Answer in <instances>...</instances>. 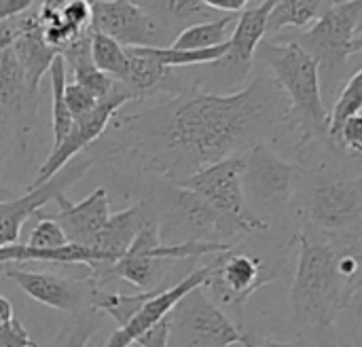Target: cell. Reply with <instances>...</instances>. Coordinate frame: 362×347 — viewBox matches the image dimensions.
Here are the masks:
<instances>
[{
    "label": "cell",
    "instance_id": "1",
    "mask_svg": "<svg viewBox=\"0 0 362 347\" xmlns=\"http://www.w3.org/2000/svg\"><path fill=\"white\" fill-rule=\"evenodd\" d=\"M136 104L121 108L87 153L163 184L297 134L291 104L269 74L231 93L180 85L172 74L161 91Z\"/></svg>",
    "mask_w": 362,
    "mask_h": 347
},
{
    "label": "cell",
    "instance_id": "2",
    "mask_svg": "<svg viewBox=\"0 0 362 347\" xmlns=\"http://www.w3.org/2000/svg\"><path fill=\"white\" fill-rule=\"evenodd\" d=\"M299 257L291 290V307L303 327H333L335 318L358 303L361 284H350L337 271V246L333 240L297 235Z\"/></svg>",
    "mask_w": 362,
    "mask_h": 347
},
{
    "label": "cell",
    "instance_id": "3",
    "mask_svg": "<svg viewBox=\"0 0 362 347\" xmlns=\"http://www.w3.org/2000/svg\"><path fill=\"white\" fill-rule=\"evenodd\" d=\"M257 53L291 104L297 121L299 146L327 138L329 112L322 102L318 61L295 40L276 42L272 38H263Z\"/></svg>",
    "mask_w": 362,
    "mask_h": 347
},
{
    "label": "cell",
    "instance_id": "4",
    "mask_svg": "<svg viewBox=\"0 0 362 347\" xmlns=\"http://www.w3.org/2000/svg\"><path fill=\"white\" fill-rule=\"evenodd\" d=\"M157 212L159 240L161 244H185V242H218L233 244L242 235L238 227L216 214L199 195L180 189L176 184L157 182L151 195Z\"/></svg>",
    "mask_w": 362,
    "mask_h": 347
},
{
    "label": "cell",
    "instance_id": "5",
    "mask_svg": "<svg viewBox=\"0 0 362 347\" xmlns=\"http://www.w3.org/2000/svg\"><path fill=\"white\" fill-rule=\"evenodd\" d=\"M303 212L312 227L329 237L361 233L362 180L361 174L303 172Z\"/></svg>",
    "mask_w": 362,
    "mask_h": 347
},
{
    "label": "cell",
    "instance_id": "6",
    "mask_svg": "<svg viewBox=\"0 0 362 347\" xmlns=\"http://www.w3.org/2000/svg\"><path fill=\"white\" fill-rule=\"evenodd\" d=\"M318 61V72L337 76L362 51V2H331L318 21L295 40Z\"/></svg>",
    "mask_w": 362,
    "mask_h": 347
},
{
    "label": "cell",
    "instance_id": "7",
    "mask_svg": "<svg viewBox=\"0 0 362 347\" xmlns=\"http://www.w3.org/2000/svg\"><path fill=\"white\" fill-rule=\"evenodd\" d=\"M303 170L297 163L284 161L274 146L259 144L246 153L242 191L248 210L261 218L278 216L295 197L301 184Z\"/></svg>",
    "mask_w": 362,
    "mask_h": 347
},
{
    "label": "cell",
    "instance_id": "8",
    "mask_svg": "<svg viewBox=\"0 0 362 347\" xmlns=\"http://www.w3.org/2000/svg\"><path fill=\"white\" fill-rule=\"evenodd\" d=\"M244 163H246V153L218 161L210 167H204L202 172L185 180H178L174 184L199 195L216 214H221L225 220L238 227L242 235L265 231L267 223L257 218L248 210L244 199V191H242Z\"/></svg>",
    "mask_w": 362,
    "mask_h": 347
},
{
    "label": "cell",
    "instance_id": "9",
    "mask_svg": "<svg viewBox=\"0 0 362 347\" xmlns=\"http://www.w3.org/2000/svg\"><path fill=\"white\" fill-rule=\"evenodd\" d=\"M240 244L212 257L210 274L202 284L204 290H210L216 303L233 307L235 312H242L257 290L284 278L280 265L269 263L267 259H261L252 252L240 250Z\"/></svg>",
    "mask_w": 362,
    "mask_h": 347
},
{
    "label": "cell",
    "instance_id": "10",
    "mask_svg": "<svg viewBox=\"0 0 362 347\" xmlns=\"http://www.w3.org/2000/svg\"><path fill=\"white\" fill-rule=\"evenodd\" d=\"M170 333L191 347H229L240 343L242 331L214 305L202 286L187 293L168 314Z\"/></svg>",
    "mask_w": 362,
    "mask_h": 347
},
{
    "label": "cell",
    "instance_id": "11",
    "mask_svg": "<svg viewBox=\"0 0 362 347\" xmlns=\"http://www.w3.org/2000/svg\"><path fill=\"white\" fill-rule=\"evenodd\" d=\"M132 102H134V95H132L121 83H115V87L110 89V93H108L104 100H100V102L95 104V108H93L89 114L76 119V121L72 123L70 131L66 134V138H64L57 146L51 148V153L47 155L45 163L40 165V170H38V174L34 176V180H32V184L28 187V191H30V189H36V187H40V184H45V182H47L49 178H53L66 163H70L74 157H78V155L85 153L89 146H93V144L100 140V136L106 131V127H108V123L112 121V117H115L123 106H127V104H132Z\"/></svg>",
    "mask_w": 362,
    "mask_h": 347
},
{
    "label": "cell",
    "instance_id": "12",
    "mask_svg": "<svg viewBox=\"0 0 362 347\" xmlns=\"http://www.w3.org/2000/svg\"><path fill=\"white\" fill-rule=\"evenodd\" d=\"M95 163V159L85 151L78 157H74L70 163H66L53 178H49L45 184L25 191L23 195H17L11 201H0V248L19 244L21 227L28 218L38 214L47 204H55L62 197H68V189L74 187Z\"/></svg>",
    "mask_w": 362,
    "mask_h": 347
},
{
    "label": "cell",
    "instance_id": "13",
    "mask_svg": "<svg viewBox=\"0 0 362 347\" xmlns=\"http://www.w3.org/2000/svg\"><path fill=\"white\" fill-rule=\"evenodd\" d=\"M2 276L13 280L30 299L40 305L62 310L70 316L93 307L98 280L93 276L64 278L51 271H30L19 265H2Z\"/></svg>",
    "mask_w": 362,
    "mask_h": 347
},
{
    "label": "cell",
    "instance_id": "14",
    "mask_svg": "<svg viewBox=\"0 0 362 347\" xmlns=\"http://www.w3.org/2000/svg\"><path fill=\"white\" fill-rule=\"evenodd\" d=\"M272 6L274 0L246 2L242 13L238 15L227 53L218 61L210 64V76L216 81L218 87L231 89V87H240L246 81L252 68L257 47L265 38V25Z\"/></svg>",
    "mask_w": 362,
    "mask_h": 347
},
{
    "label": "cell",
    "instance_id": "15",
    "mask_svg": "<svg viewBox=\"0 0 362 347\" xmlns=\"http://www.w3.org/2000/svg\"><path fill=\"white\" fill-rule=\"evenodd\" d=\"M91 23L98 34L108 36L123 49L161 47L159 40L165 32L138 2L134 0H93L89 2Z\"/></svg>",
    "mask_w": 362,
    "mask_h": 347
},
{
    "label": "cell",
    "instance_id": "16",
    "mask_svg": "<svg viewBox=\"0 0 362 347\" xmlns=\"http://www.w3.org/2000/svg\"><path fill=\"white\" fill-rule=\"evenodd\" d=\"M55 206L57 212L51 218L59 225L70 244L83 248H89L93 244V240L100 235V231L110 218V199L106 189L102 187L78 204H72L68 197H62L59 201H55Z\"/></svg>",
    "mask_w": 362,
    "mask_h": 347
},
{
    "label": "cell",
    "instance_id": "17",
    "mask_svg": "<svg viewBox=\"0 0 362 347\" xmlns=\"http://www.w3.org/2000/svg\"><path fill=\"white\" fill-rule=\"evenodd\" d=\"M208 274H210V263L204 265V267L193 269V271H191L187 278H182L178 284L165 288L161 295H157L153 301H148V303H146V305H144V307H142V310H140L123 329L115 331V333L108 337V341L104 343V347L134 346L136 339H138L146 329H151L153 324H157L159 320H163V318L172 312V307H174L187 293H191L193 288L202 286Z\"/></svg>",
    "mask_w": 362,
    "mask_h": 347
},
{
    "label": "cell",
    "instance_id": "18",
    "mask_svg": "<svg viewBox=\"0 0 362 347\" xmlns=\"http://www.w3.org/2000/svg\"><path fill=\"white\" fill-rule=\"evenodd\" d=\"M238 15H221L212 21H202L195 25H189L168 47L174 51H206V49L225 45L231 38Z\"/></svg>",
    "mask_w": 362,
    "mask_h": 347
},
{
    "label": "cell",
    "instance_id": "19",
    "mask_svg": "<svg viewBox=\"0 0 362 347\" xmlns=\"http://www.w3.org/2000/svg\"><path fill=\"white\" fill-rule=\"evenodd\" d=\"M329 6L331 2L327 0H274V6L267 15L265 36L284 28H312Z\"/></svg>",
    "mask_w": 362,
    "mask_h": 347
},
{
    "label": "cell",
    "instance_id": "20",
    "mask_svg": "<svg viewBox=\"0 0 362 347\" xmlns=\"http://www.w3.org/2000/svg\"><path fill=\"white\" fill-rule=\"evenodd\" d=\"M163 290H146V293H134V295L117 293V290H112V293L98 290L95 299H93V310H98L102 316L108 314L119 324V329H123L148 301H153Z\"/></svg>",
    "mask_w": 362,
    "mask_h": 347
},
{
    "label": "cell",
    "instance_id": "21",
    "mask_svg": "<svg viewBox=\"0 0 362 347\" xmlns=\"http://www.w3.org/2000/svg\"><path fill=\"white\" fill-rule=\"evenodd\" d=\"M161 28H170L176 23H191V19L212 15V8L206 6L204 0H144L138 2Z\"/></svg>",
    "mask_w": 362,
    "mask_h": 347
},
{
    "label": "cell",
    "instance_id": "22",
    "mask_svg": "<svg viewBox=\"0 0 362 347\" xmlns=\"http://www.w3.org/2000/svg\"><path fill=\"white\" fill-rule=\"evenodd\" d=\"M49 78H51V123H53V146H57L66 134L70 131L72 127V117L68 112V106H66V100H64V89H66V83H68V72H66V66L62 61V57L57 55L49 68ZM51 146V148H53Z\"/></svg>",
    "mask_w": 362,
    "mask_h": 347
},
{
    "label": "cell",
    "instance_id": "23",
    "mask_svg": "<svg viewBox=\"0 0 362 347\" xmlns=\"http://www.w3.org/2000/svg\"><path fill=\"white\" fill-rule=\"evenodd\" d=\"M362 108V70L356 68L352 76L346 81L341 87V93L329 114V125H327V138H333L350 119L358 117Z\"/></svg>",
    "mask_w": 362,
    "mask_h": 347
},
{
    "label": "cell",
    "instance_id": "24",
    "mask_svg": "<svg viewBox=\"0 0 362 347\" xmlns=\"http://www.w3.org/2000/svg\"><path fill=\"white\" fill-rule=\"evenodd\" d=\"M91 30V28H89ZM91 59L93 66L108 74L112 81H121L125 74V66H127V53L121 45H117L115 40H110L104 34H98L91 30Z\"/></svg>",
    "mask_w": 362,
    "mask_h": 347
},
{
    "label": "cell",
    "instance_id": "25",
    "mask_svg": "<svg viewBox=\"0 0 362 347\" xmlns=\"http://www.w3.org/2000/svg\"><path fill=\"white\" fill-rule=\"evenodd\" d=\"M100 327H102V314L93 307L76 316H70L51 347H87V341L98 333Z\"/></svg>",
    "mask_w": 362,
    "mask_h": 347
},
{
    "label": "cell",
    "instance_id": "26",
    "mask_svg": "<svg viewBox=\"0 0 362 347\" xmlns=\"http://www.w3.org/2000/svg\"><path fill=\"white\" fill-rule=\"evenodd\" d=\"M66 244H70V242L66 240L64 231L49 216L38 218V223L30 231L28 242H25V246L28 248H34V250H57V248H62Z\"/></svg>",
    "mask_w": 362,
    "mask_h": 347
},
{
    "label": "cell",
    "instance_id": "27",
    "mask_svg": "<svg viewBox=\"0 0 362 347\" xmlns=\"http://www.w3.org/2000/svg\"><path fill=\"white\" fill-rule=\"evenodd\" d=\"M333 146H337L339 151H344L348 157L358 159L362 153V117L350 119L333 138H329Z\"/></svg>",
    "mask_w": 362,
    "mask_h": 347
},
{
    "label": "cell",
    "instance_id": "28",
    "mask_svg": "<svg viewBox=\"0 0 362 347\" xmlns=\"http://www.w3.org/2000/svg\"><path fill=\"white\" fill-rule=\"evenodd\" d=\"M64 100H66V106H68V112H70L72 121H76V119L89 114V112L95 108V104H98V100H93L81 85H76V83H72V81L66 83Z\"/></svg>",
    "mask_w": 362,
    "mask_h": 347
},
{
    "label": "cell",
    "instance_id": "29",
    "mask_svg": "<svg viewBox=\"0 0 362 347\" xmlns=\"http://www.w3.org/2000/svg\"><path fill=\"white\" fill-rule=\"evenodd\" d=\"M13 148H17V123L13 114L4 106H0V176Z\"/></svg>",
    "mask_w": 362,
    "mask_h": 347
},
{
    "label": "cell",
    "instance_id": "30",
    "mask_svg": "<svg viewBox=\"0 0 362 347\" xmlns=\"http://www.w3.org/2000/svg\"><path fill=\"white\" fill-rule=\"evenodd\" d=\"M59 15H62V19L68 25H72L78 32L87 30L89 23H91V8H89V2L87 0H70V2H64Z\"/></svg>",
    "mask_w": 362,
    "mask_h": 347
},
{
    "label": "cell",
    "instance_id": "31",
    "mask_svg": "<svg viewBox=\"0 0 362 347\" xmlns=\"http://www.w3.org/2000/svg\"><path fill=\"white\" fill-rule=\"evenodd\" d=\"M0 347H36V343L30 339L23 324L17 318H13L0 329Z\"/></svg>",
    "mask_w": 362,
    "mask_h": 347
},
{
    "label": "cell",
    "instance_id": "32",
    "mask_svg": "<svg viewBox=\"0 0 362 347\" xmlns=\"http://www.w3.org/2000/svg\"><path fill=\"white\" fill-rule=\"evenodd\" d=\"M170 320L168 316L163 320H159L157 324H153L151 329H146L138 339H136V347H168L170 343Z\"/></svg>",
    "mask_w": 362,
    "mask_h": 347
},
{
    "label": "cell",
    "instance_id": "33",
    "mask_svg": "<svg viewBox=\"0 0 362 347\" xmlns=\"http://www.w3.org/2000/svg\"><path fill=\"white\" fill-rule=\"evenodd\" d=\"M240 346L242 347H308L303 341H276L263 335L255 333H242L240 335Z\"/></svg>",
    "mask_w": 362,
    "mask_h": 347
},
{
    "label": "cell",
    "instance_id": "34",
    "mask_svg": "<svg viewBox=\"0 0 362 347\" xmlns=\"http://www.w3.org/2000/svg\"><path fill=\"white\" fill-rule=\"evenodd\" d=\"M32 4L34 0H0V23L25 13Z\"/></svg>",
    "mask_w": 362,
    "mask_h": 347
},
{
    "label": "cell",
    "instance_id": "35",
    "mask_svg": "<svg viewBox=\"0 0 362 347\" xmlns=\"http://www.w3.org/2000/svg\"><path fill=\"white\" fill-rule=\"evenodd\" d=\"M208 8L223 11L225 15H238L246 6V0H204Z\"/></svg>",
    "mask_w": 362,
    "mask_h": 347
},
{
    "label": "cell",
    "instance_id": "36",
    "mask_svg": "<svg viewBox=\"0 0 362 347\" xmlns=\"http://www.w3.org/2000/svg\"><path fill=\"white\" fill-rule=\"evenodd\" d=\"M17 195H19L17 191H13V189H8V187L0 184V201H11V199H15Z\"/></svg>",
    "mask_w": 362,
    "mask_h": 347
},
{
    "label": "cell",
    "instance_id": "37",
    "mask_svg": "<svg viewBox=\"0 0 362 347\" xmlns=\"http://www.w3.org/2000/svg\"><path fill=\"white\" fill-rule=\"evenodd\" d=\"M322 347H352L350 343H346V341H331V343H327V346Z\"/></svg>",
    "mask_w": 362,
    "mask_h": 347
},
{
    "label": "cell",
    "instance_id": "38",
    "mask_svg": "<svg viewBox=\"0 0 362 347\" xmlns=\"http://www.w3.org/2000/svg\"><path fill=\"white\" fill-rule=\"evenodd\" d=\"M2 324H4V322H2V320H0V329H2Z\"/></svg>",
    "mask_w": 362,
    "mask_h": 347
},
{
    "label": "cell",
    "instance_id": "39",
    "mask_svg": "<svg viewBox=\"0 0 362 347\" xmlns=\"http://www.w3.org/2000/svg\"><path fill=\"white\" fill-rule=\"evenodd\" d=\"M132 347H134V346H132Z\"/></svg>",
    "mask_w": 362,
    "mask_h": 347
}]
</instances>
